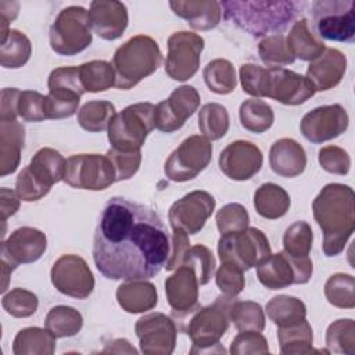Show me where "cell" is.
<instances>
[{
    "label": "cell",
    "mask_w": 355,
    "mask_h": 355,
    "mask_svg": "<svg viewBox=\"0 0 355 355\" xmlns=\"http://www.w3.org/2000/svg\"><path fill=\"white\" fill-rule=\"evenodd\" d=\"M171 237L161 216L125 197L110 198L93 237V261L111 280H146L165 266Z\"/></svg>",
    "instance_id": "6da1fadb"
},
{
    "label": "cell",
    "mask_w": 355,
    "mask_h": 355,
    "mask_svg": "<svg viewBox=\"0 0 355 355\" xmlns=\"http://www.w3.org/2000/svg\"><path fill=\"white\" fill-rule=\"evenodd\" d=\"M313 218L323 232V252L338 255L355 229L354 190L341 183L326 184L312 202Z\"/></svg>",
    "instance_id": "7a4b0ae2"
},
{
    "label": "cell",
    "mask_w": 355,
    "mask_h": 355,
    "mask_svg": "<svg viewBox=\"0 0 355 355\" xmlns=\"http://www.w3.org/2000/svg\"><path fill=\"white\" fill-rule=\"evenodd\" d=\"M226 21L254 37L277 35L286 29L301 12L302 1L255 0V1H220Z\"/></svg>",
    "instance_id": "3957f363"
},
{
    "label": "cell",
    "mask_w": 355,
    "mask_h": 355,
    "mask_svg": "<svg viewBox=\"0 0 355 355\" xmlns=\"http://www.w3.org/2000/svg\"><path fill=\"white\" fill-rule=\"evenodd\" d=\"M162 61L158 43L147 35H136L119 46L112 57L115 87L129 90L153 75Z\"/></svg>",
    "instance_id": "277c9868"
},
{
    "label": "cell",
    "mask_w": 355,
    "mask_h": 355,
    "mask_svg": "<svg viewBox=\"0 0 355 355\" xmlns=\"http://www.w3.org/2000/svg\"><path fill=\"white\" fill-rule=\"evenodd\" d=\"M67 159L54 148H40L17 180L15 191L24 201H37L44 197L53 184L64 179Z\"/></svg>",
    "instance_id": "5b68a950"
},
{
    "label": "cell",
    "mask_w": 355,
    "mask_h": 355,
    "mask_svg": "<svg viewBox=\"0 0 355 355\" xmlns=\"http://www.w3.org/2000/svg\"><path fill=\"white\" fill-rule=\"evenodd\" d=\"M233 300L234 297L223 295L212 305L197 309L187 327V336L193 343L190 354L225 352L219 340L229 327V306Z\"/></svg>",
    "instance_id": "8992f818"
},
{
    "label": "cell",
    "mask_w": 355,
    "mask_h": 355,
    "mask_svg": "<svg viewBox=\"0 0 355 355\" xmlns=\"http://www.w3.org/2000/svg\"><path fill=\"white\" fill-rule=\"evenodd\" d=\"M154 114L155 105L151 103H136L115 114L107 129L111 147L122 151L140 150L155 128Z\"/></svg>",
    "instance_id": "52a82bcc"
},
{
    "label": "cell",
    "mask_w": 355,
    "mask_h": 355,
    "mask_svg": "<svg viewBox=\"0 0 355 355\" xmlns=\"http://www.w3.org/2000/svg\"><path fill=\"white\" fill-rule=\"evenodd\" d=\"M49 42L54 53L65 57L87 49L92 43V26L86 8L82 6L62 8L50 26Z\"/></svg>",
    "instance_id": "ba28073f"
},
{
    "label": "cell",
    "mask_w": 355,
    "mask_h": 355,
    "mask_svg": "<svg viewBox=\"0 0 355 355\" xmlns=\"http://www.w3.org/2000/svg\"><path fill=\"white\" fill-rule=\"evenodd\" d=\"M220 262H230L243 270L258 266L270 255L266 234L257 227L220 234L218 241Z\"/></svg>",
    "instance_id": "9c48e42d"
},
{
    "label": "cell",
    "mask_w": 355,
    "mask_h": 355,
    "mask_svg": "<svg viewBox=\"0 0 355 355\" xmlns=\"http://www.w3.org/2000/svg\"><path fill=\"white\" fill-rule=\"evenodd\" d=\"M312 14L318 35L327 40H355V1L354 0H316Z\"/></svg>",
    "instance_id": "30bf717a"
},
{
    "label": "cell",
    "mask_w": 355,
    "mask_h": 355,
    "mask_svg": "<svg viewBox=\"0 0 355 355\" xmlns=\"http://www.w3.org/2000/svg\"><path fill=\"white\" fill-rule=\"evenodd\" d=\"M313 263L309 257H293L286 251L270 254L257 266V276L269 290L286 288L291 284H305L312 277Z\"/></svg>",
    "instance_id": "8fae6325"
},
{
    "label": "cell",
    "mask_w": 355,
    "mask_h": 355,
    "mask_svg": "<svg viewBox=\"0 0 355 355\" xmlns=\"http://www.w3.org/2000/svg\"><path fill=\"white\" fill-rule=\"evenodd\" d=\"M67 184L83 190H104L115 183L114 165L107 155L75 154L65 162L64 179Z\"/></svg>",
    "instance_id": "7c38bea8"
},
{
    "label": "cell",
    "mask_w": 355,
    "mask_h": 355,
    "mask_svg": "<svg viewBox=\"0 0 355 355\" xmlns=\"http://www.w3.org/2000/svg\"><path fill=\"white\" fill-rule=\"evenodd\" d=\"M212 158L211 141L200 135L184 139L165 161L164 172L172 182H187L202 172Z\"/></svg>",
    "instance_id": "4fadbf2b"
},
{
    "label": "cell",
    "mask_w": 355,
    "mask_h": 355,
    "mask_svg": "<svg viewBox=\"0 0 355 355\" xmlns=\"http://www.w3.org/2000/svg\"><path fill=\"white\" fill-rule=\"evenodd\" d=\"M204 49V39L189 31H179L168 39V55L165 72L173 80H187L196 75L200 67V55Z\"/></svg>",
    "instance_id": "5bb4252c"
},
{
    "label": "cell",
    "mask_w": 355,
    "mask_h": 355,
    "mask_svg": "<svg viewBox=\"0 0 355 355\" xmlns=\"http://www.w3.org/2000/svg\"><path fill=\"white\" fill-rule=\"evenodd\" d=\"M50 277L61 294L72 298H87L94 288V276L87 262L79 255H61L54 262Z\"/></svg>",
    "instance_id": "9a60e30c"
},
{
    "label": "cell",
    "mask_w": 355,
    "mask_h": 355,
    "mask_svg": "<svg viewBox=\"0 0 355 355\" xmlns=\"http://www.w3.org/2000/svg\"><path fill=\"white\" fill-rule=\"evenodd\" d=\"M200 101V93L194 86L183 85L176 87L166 100L155 105V128L165 133L179 130L197 111Z\"/></svg>",
    "instance_id": "2e32d148"
},
{
    "label": "cell",
    "mask_w": 355,
    "mask_h": 355,
    "mask_svg": "<svg viewBox=\"0 0 355 355\" xmlns=\"http://www.w3.org/2000/svg\"><path fill=\"white\" fill-rule=\"evenodd\" d=\"M215 198L208 191L194 190L175 201L168 212L172 229L187 234L198 233L215 209Z\"/></svg>",
    "instance_id": "e0dca14e"
},
{
    "label": "cell",
    "mask_w": 355,
    "mask_h": 355,
    "mask_svg": "<svg viewBox=\"0 0 355 355\" xmlns=\"http://www.w3.org/2000/svg\"><path fill=\"white\" fill-rule=\"evenodd\" d=\"M135 331L140 351L146 355H169L175 349L178 334L175 322L161 312L141 316L135 324Z\"/></svg>",
    "instance_id": "ac0fdd59"
},
{
    "label": "cell",
    "mask_w": 355,
    "mask_h": 355,
    "mask_svg": "<svg viewBox=\"0 0 355 355\" xmlns=\"http://www.w3.org/2000/svg\"><path fill=\"white\" fill-rule=\"evenodd\" d=\"M348 122L349 118L343 105H322L302 116L300 130L308 141L319 144L343 135L348 128Z\"/></svg>",
    "instance_id": "d6986e66"
},
{
    "label": "cell",
    "mask_w": 355,
    "mask_h": 355,
    "mask_svg": "<svg viewBox=\"0 0 355 355\" xmlns=\"http://www.w3.org/2000/svg\"><path fill=\"white\" fill-rule=\"evenodd\" d=\"M315 93L316 90L306 76L282 67L268 68L266 97L286 105H300Z\"/></svg>",
    "instance_id": "ffe728a7"
},
{
    "label": "cell",
    "mask_w": 355,
    "mask_h": 355,
    "mask_svg": "<svg viewBox=\"0 0 355 355\" xmlns=\"http://www.w3.org/2000/svg\"><path fill=\"white\" fill-rule=\"evenodd\" d=\"M47 248L46 234L35 227L15 229L1 243V261L17 268L21 263L36 262Z\"/></svg>",
    "instance_id": "44dd1931"
},
{
    "label": "cell",
    "mask_w": 355,
    "mask_h": 355,
    "mask_svg": "<svg viewBox=\"0 0 355 355\" xmlns=\"http://www.w3.org/2000/svg\"><path fill=\"white\" fill-rule=\"evenodd\" d=\"M263 157L258 146L247 140L229 143L219 155L220 171L232 180H248L259 172Z\"/></svg>",
    "instance_id": "7402d4cb"
},
{
    "label": "cell",
    "mask_w": 355,
    "mask_h": 355,
    "mask_svg": "<svg viewBox=\"0 0 355 355\" xmlns=\"http://www.w3.org/2000/svg\"><path fill=\"white\" fill-rule=\"evenodd\" d=\"M94 33L104 40L119 39L128 26V8L116 0H94L87 11Z\"/></svg>",
    "instance_id": "603a6c76"
},
{
    "label": "cell",
    "mask_w": 355,
    "mask_h": 355,
    "mask_svg": "<svg viewBox=\"0 0 355 355\" xmlns=\"http://www.w3.org/2000/svg\"><path fill=\"white\" fill-rule=\"evenodd\" d=\"M198 280L191 268L180 265L165 280V294L176 315H186L198 309Z\"/></svg>",
    "instance_id": "cb8c5ba5"
},
{
    "label": "cell",
    "mask_w": 355,
    "mask_h": 355,
    "mask_svg": "<svg viewBox=\"0 0 355 355\" xmlns=\"http://www.w3.org/2000/svg\"><path fill=\"white\" fill-rule=\"evenodd\" d=\"M347 71V57L337 49H324V51L309 62L306 79L316 92H326L336 87Z\"/></svg>",
    "instance_id": "d4e9b609"
},
{
    "label": "cell",
    "mask_w": 355,
    "mask_h": 355,
    "mask_svg": "<svg viewBox=\"0 0 355 355\" xmlns=\"http://www.w3.org/2000/svg\"><path fill=\"white\" fill-rule=\"evenodd\" d=\"M269 165L272 171L282 178H295L305 171V150L294 139H279L270 147Z\"/></svg>",
    "instance_id": "484cf974"
},
{
    "label": "cell",
    "mask_w": 355,
    "mask_h": 355,
    "mask_svg": "<svg viewBox=\"0 0 355 355\" xmlns=\"http://www.w3.org/2000/svg\"><path fill=\"white\" fill-rule=\"evenodd\" d=\"M169 7L178 17L186 19L197 31L214 29L222 18L220 1L216 0H178L169 1Z\"/></svg>",
    "instance_id": "4316f807"
},
{
    "label": "cell",
    "mask_w": 355,
    "mask_h": 355,
    "mask_svg": "<svg viewBox=\"0 0 355 355\" xmlns=\"http://www.w3.org/2000/svg\"><path fill=\"white\" fill-rule=\"evenodd\" d=\"M25 143V128L18 121H0V176L17 171Z\"/></svg>",
    "instance_id": "83f0119b"
},
{
    "label": "cell",
    "mask_w": 355,
    "mask_h": 355,
    "mask_svg": "<svg viewBox=\"0 0 355 355\" xmlns=\"http://www.w3.org/2000/svg\"><path fill=\"white\" fill-rule=\"evenodd\" d=\"M116 301L128 313L151 311L158 304L157 288L146 280H126L116 288Z\"/></svg>",
    "instance_id": "f1b7e54d"
},
{
    "label": "cell",
    "mask_w": 355,
    "mask_h": 355,
    "mask_svg": "<svg viewBox=\"0 0 355 355\" xmlns=\"http://www.w3.org/2000/svg\"><path fill=\"white\" fill-rule=\"evenodd\" d=\"M286 43L293 57L302 61H313L326 49L323 40L312 32L305 18L294 22L286 37Z\"/></svg>",
    "instance_id": "f546056e"
},
{
    "label": "cell",
    "mask_w": 355,
    "mask_h": 355,
    "mask_svg": "<svg viewBox=\"0 0 355 355\" xmlns=\"http://www.w3.org/2000/svg\"><path fill=\"white\" fill-rule=\"evenodd\" d=\"M277 340L282 354L301 355L313 352V331L306 319L284 326H277Z\"/></svg>",
    "instance_id": "4dcf8cb0"
},
{
    "label": "cell",
    "mask_w": 355,
    "mask_h": 355,
    "mask_svg": "<svg viewBox=\"0 0 355 355\" xmlns=\"http://www.w3.org/2000/svg\"><path fill=\"white\" fill-rule=\"evenodd\" d=\"M288 193L275 183H263L254 193L255 211L265 219H279L290 208Z\"/></svg>",
    "instance_id": "1f68e13d"
},
{
    "label": "cell",
    "mask_w": 355,
    "mask_h": 355,
    "mask_svg": "<svg viewBox=\"0 0 355 355\" xmlns=\"http://www.w3.org/2000/svg\"><path fill=\"white\" fill-rule=\"evenodd\" d=\"M55 338L47 329L25 327L17 333L12 352L15 355H51L55 351Z\"/></svg>",
    "instance_id": "d6a6232c"
},
{
    "label": "cell",
    "mask_w": 355,
    "mask_h": 355,
    "mask_svg": "<svg viewBox=\"0 0 355 355\" xmlns=\"http://www.w3.org/2000/svg\"><path fill=\"white\" fill-rule=\"evenodd\" d=\"M49 94L80 100L82 94L86 93L79 73V67H60L50 72L47 80Z\"/></svg>",
    "instance_id": "836d02e7"
},
{
    "label": "cell",
    "mask_w": 355,
    "mask_h": 355,
    "mask_svg": "<svg viewBox=\"0 0 355 355\" xmlns=\"http://www.w3.org/2000/svg\"><path fill=\"white\" fill-rule=\"evenodd\" d=\"M32 44L25 33L18 29H10L0 44V64L4 68H21L31 57Z\"/></svg>",
    "instance_id": "e575fe53"
},
{
    "label": "cell",
    "mask_w": 355,
    "mask_h": 355,
    "mask_svg": "<svg viewBox=\"0 0 355 355\" xmlns=\"http://www.w3.org/2000/svg\"><path fill=\"white\" fill-rule=\"evenodd\" d=\"M44 326L57 338L72 337L80 331L83 318L72 306L57 305L49 311L44 319Z\"/></svg>",
    "instance_id": "d590c367"
},
{
    "label": "cell",
    "mask_w": 355,
    "mask_h": 355,
    "mask_svg": "<svg viewBox=\"0 0 355 355\" xmlns=\"http://www.w3.org/2000/svg\"><path fill=\"white\" fill-rule=\"evenodd\" d=\"M240 122L244 129L252 133H263L273 125L275 114L272 107L259 98H248L239 110Z\"/></svg>",
    "instance_id": "8d00e7d4"
},
{
    "label": "cell",
    "mask_w": 355,
    "mask_h": 355,
    "mask_svg": "<svg viewBox=\"0 0 355 355\" xmlns=\"http://www.w3.org/2000/svg\"><path fill=\"white\" fill-rule=\"evenodd\" d=\"M266 315L276 326L290 324L302 319H306L305 304L291 295H276L266 304Z\"/></svg>",
    "instance_id": "74e56055"
},
{
    "label": "cell",
    "mask_w": 355,
    "mask_h": 355,
    "mask_svg": "<svg viewBox=\"0 0 355 355\" xmlns=\"http://www.w3.org/2000/svg\"><path fill=\"white\" fill-rule=\"evenodd\" d=\"M202 76L208 89L216 94H229L237 86L234 67L229 60L215 58L207 64Z\"/></svg>",
    "instance_id": "f35d334b"
},
{
    "label": "cell",
    "mask_w": 355,
    "mask_h": 355,
    "mask_svg": "<svg viewBox=\"0 0 355 355\" xmlns=\"http://www.w3.org/2000/svg\"><path fill=\"white\" fill-rule=\"evenodd\" d=\"M115 114V105L110 101H87L78 111V123L87 132H103L108 129V125Z\"/></svg>",
    "instance_id": "ab89813d"
},
{
    "label": "cell",
    "mask_w": 355,
    "mask_h": 355,
    "mask_svg": "<svg viewBox=\"0 0 355 355\" xmlns=\"http://www.w3.org/2000/svg\"><path fill=\"white\" fill-rule=\"evenodd\" d=\"M80 80L86 92H104L115 85L112 64L104 60H93L79 67Z\"/></svg>",
    "instance_id": "60d3db41"
},
{
    "label": "cell",
    "mask_w": 355,
    "mask_h": 355,
    "mask_svg": "<svg viewBox=\"0 0 355 355\" xmlns=\"http://www.w3.org/2000/svg\"><path fill=\"white\" fill-rule=\"evenodd\" d=\"M229 319L239 331H262L265 329L263 309L254 301L233 300L229 306Z\"/></svg>",
    "instance_id": "b9f144b4"
},
{
    "label": "cell",
    "mask_w": 355,
    "mask_h": 355,
    "mask_svg": "<svg viewBox=\"0 0 355 355\" xmlns=\"http://www.w3.org/2000/svg\"><path fill=\"white\" fill-rule=\"evenodd\" d=\"M198 128L204 137L219 140L229 130L227 110L218 103H208L201 107L198 112Z\"/></svg>",
    "instance_id": "7bdbcfd3"
},
{
    "label": "cell",
    "mask_w": 355,
    "mask_h": 355,
    "mask_svg": "<svg viewBox=\"0 0 355 355\" xmlns=\"http://www.w3.org/2000/svg\"><path fill=\"white\" fill-rule=\"evenodd\" d=\"M355 280L348 273H334L324 284V295L333 306L341 309H352L355 306Z\"/></svg>",
    "instance_id": "ee69618b"
},
{
    "label": "cell",
    "mask_w": 355,
    "mask_h": 355,
    "mask_svg": "<svg viewBox=\"0 0 355 355\" xmlns=\"http://www.w3.org/2000/svg\"><path fill=\"white\" fill-rule=\"evenodd\" d=\"M326 345L329 352L352 355L355 352V322L352 319L334 320L326 330Z\"/></svg>",
    "instance_id": "f6af8a7d"
},
{
    "label": "cell",
    "mask_w": 355,
    "mask_h": 355,
    "mask_svg": "<svg viewBox=\"0 0 355 355\" xmlns=\"http://www.w3.org/2000/svg\"><path fill=\"white\" fill-rule=\"evenodd\" d=\"M313 233L308 222L298 220L290 225L283 236V251L293 257H308L312 248Z\"/></svg>",
    "instance_id": "bcb514c9"
},
{
    "label": "cell",
    "mask_w": 355,
    "mask_h": 355,
    "mask_svg": "<svg viewBox=\"0 0 355 355\" xmlns=\"http://www.w3.org/2000/svg\"><path fill=\"white\" fill-rule=\"evenodd\" d=\"M182 265H187L193 269L198 284H207L215 272V258L209 248L202 244H196L187 248Z\"/></svg>",
    "instance_id": "7dc6e473"
},
{
    "label": "cell",
    "mask_w": 355,
    "mask_h": 355,
    "mask_svg": "<svg viewBox=\"0 0 355 355\" xmlns=\"http://www.w3.org/2000/svg\"><path fill=\"white\" fill-rule=\"evenodd\" d=\"M259 58L268 67L277 65H288L295 61L288 46L286 43V37L283 35H269L263 37L258 44Z\"/></svg>",
    "instance_id": "c3c4849f"
},
{
    "label": "cell",
    "mask_w": 355,
    "mask_h": 355,
    "mask_svg": "<svg viewBox=\"0 0 355 355\" xmlns=\"http://www.w3.org/2000/svg\"><path fill=\"white\" fill-rule=\"evenodd\" d=\"M1 305L14 318H29L36 312L39 301L32 291L17 287L3 295Z\"/></svg>",
    "instance_id": "681fc988"
},
{
    "label": "cell",
    "mask_w": 355,
    "mask_h": 355,
    "mask_svg": "<svg viewBox=\"0 0 355 355\" xmlns=\"http://www.w3.org/2000/svg\"><path fill=\"white\" fill-rule=\"evenodd\" d=\"M218 230L220 234L237 232L248 227L250 223V215L247 209L237 202H230L223 205L215 216Z\"/></svg>",
    "instance_id": "f907efd6"
},
{
    "label": "cell",
    "mask_w": 355,
    "mask_h": 355,
    "mask_svg": "<svg viewBox=\"0 0 355 355\" xmlns=\"http://www.w3.org/2000/svg\"><path fill=\"white\" fill-rule=\"evenodd\" d=\"M18 116L25 122H40L46 116V96L35 90H22L17 104Z\"/></svg>",
    "instance_id": "816d5d0a"
},
{
    "label": "cell",
    "mask_w": 355,
    "mask_h": 355,
    "mask_svg": "<svg viewBox=\"0 0 355 355\" xmlns=\"http://www.w3.org/2000/svg\"><path fill=\"white\" fill-rule=\"evenodd\" d=\"M243 90L254 98L266 97L268 68L257 64H243L239 71Z\"/></svg>",
    "instance_id": "f5cc1de1"
},
{
    "label": "cell",
    "mask_w": 355,
    "mask_h": 355,
    "mask_svg": "<svg viewBox=\"0 0 355 355\" xmlns=\"http://www.w3.org/2000/svg\"><path fill=\"white\" fill-rule=\"evenodd\" d=\"M105 155L110 158V161L114 165L116 182L130 179L133 175H136V172L140 168V162H141V151L140 150L122 151V150H115L111 147Z\"/></svg>",
    "instance_id": "db71d44e"
},
{
    "label": "cell",
    "mask_w": 355,
    "mask_h": 355,
    "mask_svg": "<svg viewBox=\"0 0 355 355\" xmlns=\"http://www.w3.org/2000/svg\"><path fill=\"white\" fill-rule=\"evenodd\" d=\"M215 282L223 295L236 297L243 291L245 286L244 270L230 262H222L216 270Z\"/></svg>",
    "instance_id": "11a10c76"
},
{
    "label": "cell",
    "mask_w": 355,
    "mask_h": 355,
    "mask_svg": "<svg viewBox=\"0 0 355 355\" xmlns=\"http://www.w3.org/2000/svg\"><path fill=\"white\" fill-rule=\"evenodd\" d=\"M322 169L333 175H347L351 168L348 153L338 146H326L319 150L318 155Z\"/></svg>",
    "instance_id": "9f6ffc18"
},
{
    "label": "cell",
    "mask_w": 355,
    "mask_h": 355,
    "mask_svg": "<svg viewBox=\"0 0 355 355\" xmlns=\"http://www.w3.org/2000/svg\"><path fill=\"white\" fill-rule=\"evenodd\" d=\"M269 351L266 338L261 334V331H241L239 333L232 344L230 354L232 355H247V354H266Z\"/></svg>",
    "instance_id": "6f0895ef"
},
{
    "label": "cell",
    "mask_w": 355,
    "mask_h": 355,
    "mask_svg": "<svg viewBox=\"0 0 355 355\" xmlns=\"http://www.w3.org/2000/svg\"><path fill=\"white\" fill-rule=\"evenodd\" d=\"M189 244H190V241H189L187 233L183 232V230L175 229L173 233H172V237H171V251H169V257H168V261H166V263H165L166 270L178 269V268L182 265L183 257H184L187 248L190 247Z\"/></svg>",
    "instance_id": "680465c9"
},
{
    "label": "cell",
    "mask_w": 355,
    "mask_h": 355,
    "mask_svg": "<svg viewBox=\"0 0 355 355\" xmlns=\"http://www.w3.org/2000/svg\"><path fill=\"white\" fill-rule=\"evenodd\" d=\"M21 90L15 87H4L0 100V121H17V104Z\"/></svg>",
    "instance_id": "91938a15"
},
{
    "label": "cell",
    "mask_w": 355,
    "mask_h": 355,
    "mask_svg": "<svg viewBox=\"0 0 355 355\" xmlns=\"http://www.w3.org/2000/svg\"><path fill=\"white\" fill-rule=\"evenodd\" d=\"M17 191H12L7 187H1L0 190V209H1V219L3 222L7 220L8 216L14 215L19 208V200H18Z\"/></svg>",
    "instance_id": "94428289"
},
{
    "label": "cell",
    "mask_w": 355,
    "mask_h": 355,
    "mask_svg": "<svg viewBox=\"0 0 355 355\" xmlns=\"http://www.w3.org/2000/svg\"><path fill=\"white\" fill-rule=\"evenodd\" d=\"M19 4L14 1H0V17H1V40L7 37L10 29L8 24L18 15Z\"/></svg>",
    "instance_id": "6125c7cd"
},
{
    "label": "cell",
    "mask_w": 355,
    "mask_h": 355,
    "mask_svg": "<svg viewBox=\"0 0 355 355\" xmlns=\"http://www.w3.org/2000/svg\"><path fill=\"white\" fill-rule=\"evenodd\" d=\"M114 343L118 345V348H114V349H111L110 352H130V354H136V349H135L133 347H130V344H129L128 340H125V338H118V340H115Z\"/></svg>",
    "instance_id": "be15d7a7"
}]
</instances>
